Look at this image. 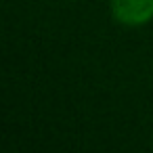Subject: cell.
Segmentation results:
<instances>
[{"mask_svg": "<svg viewBox=\"0 0 153 153\" xmlns=\"http://www.w3.org/2000/svg\"><path fill=\"white\" fill-rule=\"evenodd\" d=\"M111 15L124 25H143L153 19V0H111Z\"/></svg>", "mask_w": 153, "mask_h": 153, "instance_id": "6da1fadb", "label": "cell"}]
</instances>
